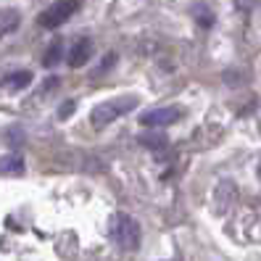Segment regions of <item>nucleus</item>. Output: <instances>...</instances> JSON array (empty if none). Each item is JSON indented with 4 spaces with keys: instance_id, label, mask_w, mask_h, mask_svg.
<instances>
[{
    "instance_id": "9d476101",
    "label": "nucleus",
    "mask_w": 261,
    "mask_h": 261,
    "mask_svg": "<svg viewBox=\"0 0 261 261\" xmlns=\"http://www.w3.org/2000/svg\"><path fill=\"white\" fill-rule=\"evenodd\" d=\"M61 56H64V53H61V45H53V48H50L48 53L42 56V64H45V66L50 69V66H56L58 61H61Z\"/></svg>"
},
{
    "instance_id": "423d86ee",
    "label": "nucleus",
    "mask_w": 261,
    "mask_h": 261,
    "mask_svg": "<svg viewBox=\"0 0 261 261\" xmlns=\"http://www.w3.org/2000/svg\"><path fill=\"white\" fill-rule=\"evenodd\" d=\"M21 24V13L16 8H0V37L16 32Z\"/></svg>"
},
{
    "instance_id": "9b49d317",
    "label": "nucleus",
    "mask_w": 261,
    "mask_h": 261,
    "mask_svg": "<svg viewBox=\"0 0 261 261\" xmlns=\"http://www.w3.org/2000/svg\"><path fill=\"white\" fill-rule=\"evenodd\" d=\"M71 111H74V103L69 100V103H64V109H61V119H69L71 116Z\"/></svg>"
},
{
    "instance_id": "f257e3e1",
    "label": "nucleus",
    "mask_w": 261,
    "mask_h": 261,
    "mask_svg": "<svg viewBox=\"0 0 261 261\" xmlns=\"http://www.w3.org/2000/svg\"><path fill=\"white\" fill-rule=\"evenodd\" d=\"M137 95H121V98H111L100 106H95L93 114H90V121H93V127H109L111 121H116L119 116H124L129 111L137 109Z\"/></svg>"
},
{
    "instance_id": "7ed1b4c3",
    "label": "nucleus",
    "mask_w": 261,
    "mask_h": 261,
    "mask_svg": "<svg viewBox=\"0 0 261 261\" xmlns=\"http://www.w3.org/2000/svg\"><path fill=\"white\" fill-rule=\"evenodd\" d=\"M114 238L124 251H137V245H140V224L129 214H119L114 222Z\"/></svg>"
},
{
    "instance_id": "f8f14e48",
    "label": "nucleus",
    "mask_w": 261,
    "mask_h": 261,
    "mask_svg": "<svg viewBox=\"0 0 261 261\" xmlns=\"http://www.w3.org/2000/svg\"><path fill=\"white\" fill-rule=\"evenodd\" d=\"M258 177H261V161H258Z\"/></svg>"
},
{
    "instance_id": "6e6552de",
    "label": "nucleus",
    "mask_w": 261,
    "mask_h": 261,
    "mask_svg": "<svg viewBox=\"0 0 261 261\" xmlns=\"http://www.w3.org/2000/svg\"><path fill=\"white\" fill-rule=\"evenodd\" d=\"M29 82H32V71H16V74H8L6 80H3V85L6 87H13V90H21Z\"/></svg>"
},
{
    "instance_id": "0eeeda50",
    "label": "nucleus",
    "mask_w": 261,
    "mask_h": 261,
    "mask_svg": "<svg viewBox=\"0 0 261 261\" xmlns=\"http://www.w3.org/2000/svg\"><path fill=\"white\" fill-rule=\"evenodd\" d=\"M24 172V159L16 153H8V156L0 159V174H21Z\"/></svg>"
},
{
    "instance_id": "20e7f679",
    "label": "nucleus",
    "mask_w": 261,
    "mask_h": 261,
    "mask_svg": "<svg viewBox=\"0 0 261 261\" xmlns=\"http://www.w3.org/2000/svg\"><path fill=\"white\" fill-rule=\"evenodd\" d=\"M179 116H182L179 106H164V109L145 111L140 116V121L145 127H169V124H174V121H179Z\"/></svg>"
},
{
    "instance_id": "f03ea898",
    "label": "nucleus",
    "mask_w": 261,
    "mask_h": 261,
    "mask_svg": "<svg viewBox=\"0 0 261 261\" xmlns=\"http://www.w3.org/2000/svg\"><path fill=\"white\" fill-rule=\"evenodd\" d=\"M76 8H80V3L76 0H58V3H53L50 8H45L40 16H37V24L42 27V29H58L61 24H66L74 13H76Z\"/></svg>"
},
{
    "instance_id": "1a4fd4ad",
    "label": "nucleus",
    "mask_w": 261,
    "mask_h": 261,
    "mask_svg": "<svg viewBox=\"0 0 261 261\" xmlns=\"http://www.w3.org/2000/svg\"><path fill=\"white\" fill-rule=\"evenodd\" d=\"M140 143H143L145 148H150V150H159V148L166 145V135H143Z\"/></svg>"
},
{
    "instance_id": "39448f33",
    "label": "nucleus",
    "mask_w": 261,
    "mask_h": 261,
    "mask_svg": "<svg viewBox=\"0 0 261 261\" xmlns=\"http://www.w3.org/2000/svg\"><path fill=\"white\" fill-rule=\"evenodd\" d=\"M90 56H93V40H80V42H74V48L69 50V66L71 69H80V66H85L87 61H90Z\"/></svg>"
}]
</instances>
